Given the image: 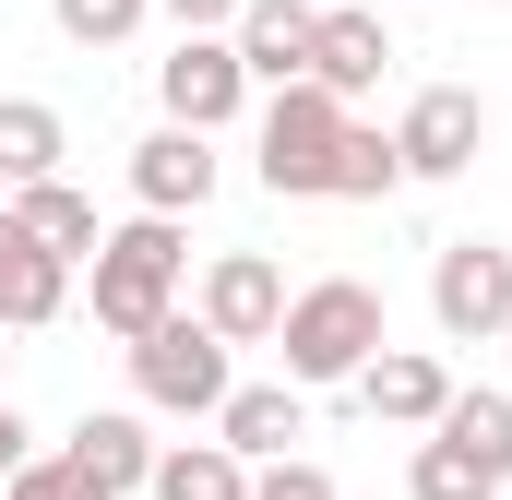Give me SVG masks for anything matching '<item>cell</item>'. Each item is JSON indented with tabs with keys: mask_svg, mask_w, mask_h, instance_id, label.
<instances>
[{
	"mask_svg": "<svg viewBox=\"0 0 512 500\" xmlns=\"http://www.w3.org/2000/svg\"><path fill=\"white\" fill-rule=\"evenodd\" d=\"M274 346H286V381H298V393H322V381H358L393 334H382V298H370L358 274H322V286H298V298H286Z\"/></svg>",
	"mask_w": 512,
	"mask_h": 500,
	"instance_id": "obj_1",
	"label": "cell"
},
{
	"mask_svg": "<svg viewBox=\"0 0 512 500\" xmlns=\"http://www.w3.org/2000/svg\"><path fill=\"white\" fill-rule=\"evenodd\" d=\"M96 334H143V322H167L179 310V274H191V250H179V215H131V227H108L96 239Z\"/></svg>",
	"mask_w": 512,
	"mask_h": 500,
	"instance_id": "obj_2",
	"label": "cell"
},
{
	"mask_svg": "<svg viewBox=\"0 0 512 500\" xmlns=\"http://www.w3.org/2000/svg\"><path fill=\"white\" fill-rule=\"evenodd\" d=\"M227 381H239V346H227L203 310H167V322H143V334H131V393H143V405H167V417H215V405H227Z\"/></svg>",
	"mask_w": 512,
	"mask_h": 500,
	"instance_id": "obj_3",
	"label": "cell"
},
{
	"mask_svg": "<svg viewBox=\"0 0 512 500\" xmlns=\"http://www.w3.org/2000/svg\"><path fill=\"white\" fill-rule=\"evenodd\" d=\"M346 96L334 84H274L262 108V191L274 203H334V143H346Z\"/></svg>",
	"mask_w": 512,
	"mask_h": 500,
	"instance_id": "obj_4",
	"label": "cell"
},
{
	"mask_svg": "<svg viewBox=\"0 0 512 500\" xmlns=\"http://www.w3.org/2000/svg\"><path fill=\"white\" fill-rule=\"evenodd\" d=\"M155 96H167V120L179 131H227L251 108V72H239V36L227 24H191L167 60H155Z\"/></svg>",
	"mask_w": 512,
	"mask_h": 500,
	"instance_id": "obj_5",
	"label": "cell"
},
{
	"mask_svg": "<svg viewBox=\"0 0 512 500\" xmlns=\"http://www.w3.org/2000/svg\"><path fill=\"white\" fill-rule=\"evenodd\" d=\"M429 322L453 334V346H501L512 322V250L501 239H453L429 262Z\"/></svg>",
	"mask_w": 512,
	"mask_h": 500,
	"instance_id": "obj_6",
	"label": "cell"
},
{
	"mask_svg": "<svg viewBox=\"0 0 512 500\" xmlns=\"http://www.w3.org/2000/svg\"><path fill=\"white\" fill-rule=\"evenodd\" d=\"M477 143H489V108H477V84H429V96L393 120V155H405V179H465V167H477Z\"/></svg>",
	"mask_w": 512,
	"mask_h": 500,
	"instance_id": "obj_7",
	"label": "cell"
},
{
	"mask_svg": "<svg viewBox=\"0 0 512 500\" xmlns=\"http://www.w3.org/2000/svg\"><path fill=\"white\" fill-rule=\"evenodd\" d=\"M60 310H72V262L36 239L24 215H0V334H36Z\"/></svg>",
	"mask_w": 512,
	"mask_h": 500,
	"instance_id": "obj_8",
	"label": "cell"
},
{
	"mask_svg": "<svg viewBox=\"0 0 512 500\" xmlns=\"http://www.w3.org/2000/svg\"><path fill=\"white\" fill-rule=\"evenodd\" d=\"M131 191H143V215H203L215 203V131H155V143H131Z\"/></svg>",
	"mask_w": 512,
	"mask_h": 500,
	"instance_id": "obj_9",
	"label": "cell"
},
{
	"mask_svg": "<svg viewBox=\"0 0 512 500\" xmlns=\"http://www.w3.org/2000/svg\"><path fill=\"white\" fill-rule=\"evenodd\" d=\"M203 322H215L227 346H274V322H286V274H274L262 250H227V262L203 274Z\"/></svg>",
	"mask_w": 512,
	"mask_h": 500,
	"instance_id": "obj_10",
	"label": "cell"
},
{
	"mask_svg": "<svg viewBox=\"0 0 512 500\" xmlns=\"http://www.w3.org/2000/svg\"><path fill=\"white\" fill-rule=\"evenodd\" d=\"M239 72L251 84H310V36H322V12L310 0H239Z\"/></svg>",
	"mask_w": 512,
	"mask_h": 500,
	"instance_id": "obj_11",
	"label": "cell"
},
{
	"mask_svg": "<svg viewBox=\"0 0 512 500\" xmlns=\"http://www.w3.org/2000/svg\"><path fill=\"white\" fill-rule=\"evenodd\" d=\"M358 405H370V417H393V429H429V417L453 405V370H441L429 346H382V358L358 370Z\"/></svg>",
	"mask_w": 512,
	"mask_h": 500,
	"instance_id": "obj_12",
	"label": "cell"
},
{
	"mask_svg": "<svg viewBox=\"0 0 512 500\" xmlns=\"http://www.w3.org/2000/svg\"><path fill=\"white\" fill-rule=\"evenodd\" d=\"M298 429H310L298 381H227V405H215V441H227V453H251V465H274Z\"/></svg>",
	"mask_w": 512,
	"mask_h": 500,
	"instance_id": "obj_13",
	"label": "cell"
},
{
	"mask_svg": "<svg viewBox=\"0 0 512 500\" xmlns=\"http://www.w3.org/2000/svg\"><path fill=\"white\" fill-rule=\"evenodd\" d=\"M382 60H393V36H382V12H322V36H310V84H334L346 108L382 84Z\"/></svg>",
	"mask_w": 512,
	"mask_h": 500,
	"instance_id": "obj_14",
	"label": "cell"
},
{
	"mask_svg": "<svg viewBox=\"0 0 512 500\" xmlns=\"http://www.w3.org/2000/svg\"><path fill=\"white\" fill-rule=\"evenodd\" d=\"M60 453H72V465H84V477H96L108 500H131L143 477H155V441H143V417H84Z\"/></svg>",
	"mask_w": 512,
	"mask_h": 500,
	"instance_id": "obj_15",
	"label": "cell"
},
{
	"mask_svg": "<svg viewBox=\"0 0 512 500\" xmlns=\"http://www.w3.org/2000/svg\"><path fill=\"white\" fill-rule=\"evenodd\" d=\"M143 500H251V453H227V441H179V453H155Z\"/></svg>",
	"mask_w": 512,
	"mask_h": 500,
	"instance_id": "obj_16",
	"label": "cell"
},
{
	"mask_svg": "<svg viewBox=\"0 0 512 500\" xmlns=\"http://www.w3.org/2000/svg\"><path fill=\"white\" fill-rule=\"evenodd\" d=\"M60 108L48 96H0V191H24V179H60Z\"/></svg>",
	"mask_w": 512,
	"mask_h": 500,
	"instance_id": "obj_17",
	"label": "cell"
},
{
	"mask_svg": "<svg viewBox=\"0 0 512 500\" xmlns=\"http://www.w3.org/2000/svg\"><path fill=\"white\" fill-rule=\"evenodd\" d=\"M12 215L60 250V262H96V239H108V227H96V203H84L72 179H24V191H12Z\"/></svg>",
	"mask_w": 512,
	"mask_h": 500,
	"instance_id": "obj_18",
	"label": "cell"
},
{
	"mask_svg": "<svg viewBox=\"0 0 512 500\" xmlns=\"http://www.w3.org/2000/svg\"><path fill=\"white\" fill-rule=\"evenodd\" d=\"M429 429H441L453 453H477V465H489V477L512 489V393H453V405H441Z\"/></svg>",
	"mask_w": 512,
	"mask_h": 500,
	"instance_id": "obj_19",
	"label": "cell"
},
{
	"mask_svg": "<svg viewBox=\"0 0 512 500\" xmlns=\"http://www.w3.org/2000/svg\"><path fill=\"white\" fill-rule=\"evenodd\" d=\"M405 191V155H393V131L346 120V143H334V203H393Z\"/></svg>",
	"mask_w": 512,
	"mask_h": 500,
	"instance_id": "obj_20",
	"label": "cell"
},
{
	"mask_svg": "<svg viewBox=\"0 0 512 500\" xmlns=\"http://www.w3.org/2000/svg\"><path fill=\"white\" fill-rule=\"evenodd\" d=\"M405 500H501V477L477 465V453H453L441 429L417 441V465H405Z\"/></svg>",
	"mask_w": 512,
	"mask_h": 500,
	"instance_id": "obj_21",
	"label": "cell"
},
{
	"mask_svg": "<svg viewBox=\"0 0 512 500\" xmlns=\"http://www.w3.org/2000/svg\"><path fill=\"white\" fill-rule=\"evenodd\" d=\"M0 500H108V489H96L72 453H24V465L0 477Z\"/></svg>",
	"mask_w": 512,
	"mask_h": 500,
	"instance_id": "obj_22",
	"label": "cell"
},
{
	"mask_svg": "<svg viewBox=\"0 0 512 500\" xmlns=\"http://www.w3.org/2000/svg\"><path fill=\"white\" fill-rule=\"evenodd\" d=\"M48 12H60V36H72V48H120L155 0H48Z\"/></svg>",
	"mask_w": 512,
	"mask_h": 500,
	"instance_id": "obj_23",
	"label": "cell"
},
{
	"mask_svg": "<svg viewBox=\"0 0 512 500\" xmlns=\"http://www.w3.org/2000/svg\"><path fill=\"white\" fill-rule=\"evenodd\" d=\"M251 500H334V477L298 465V453H274V465H251Z\"/></svg>",
	"mask_w": 512,
	"mask_h": 500,
	"instance_id": "obj_24",
	"label": "cell"
},
{
	"mask_svg": "<svg viewBox=\"0 0 512 500\" xmlns=\"http://www.w3.org/2000/svg\"><path fill=\"white\" fill-rule=\"evenodd\" d=\"M155 12H179V36L191 24H239V0H155Z\"/></svg>",
	"mask_w": 512,
	"mask_h": 500,
	"instance_id": "obj_25",
	"label": "cell"
},
{
	"mask_svg": "<svg viewBox=\"0 0 512 500\" xmlns=\"http://www.w3.org/2000/svg\"><path fill=\"white\" fill-rule=\"evenodd\" d=\"M24 465V417H12V393H0V477Z\"/></svg>",
	"mask_w": 512,
	"mask_h": 500,
	"instance_id": "obj_26",
	"label": "cell"
},
{
	"mask_svg": "<svg viewBox=\"0 0 512 500\" xmlns=\"http://www.w3.org/2000/svg\"><path fill=\"white\" fill-rule=\"evenodd\" d=\"M501 346H512V322H501Z\"/></svg>",
	"mask_w": 512,
	"mask_h": 500,
	"instance_id": "obj_27",
	"label": "cell"
},
{
	"mask_svg": "<svg viewBox=\"0 0 512 500\" xmlns=\"http://www.w3.org/2000/svg\"><path fill=\"white\" fill-rule=\"evenodd\" d=\"M0 358H12V346H0Z\"/></svg>",
	"mask_w": 512,
	"mask_h": 500,
	"instance_id": "obj_28",
	"label": "cell"
}]
</instances>
